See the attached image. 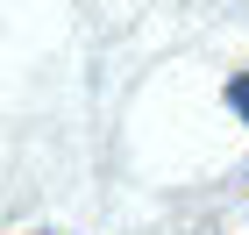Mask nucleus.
<instances>
[{
  "mask_svg": "<svg viewBox=\"0 0 249 235\" xmlns=\"http://www.w3.org/2000/svg\"><path fill=\"white\" fill-rule=\"evenodd\" d=\"M228 114H235V121H249V72H235V78H228Z\"/></svg>",
  "mask_w": 249,
  "mask_h": 235,
  "instance_id": "1",
  "label": "nucleus"
}]
</instances>
